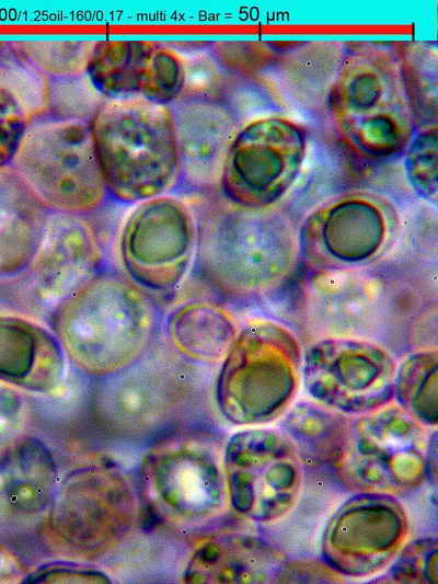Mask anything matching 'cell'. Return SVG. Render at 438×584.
Here are the masks:
<instances>
[{
	"label": "cell",
	"instance_id": "24",
	"mask_svg": "<svg viewBox=\"0 0 438 584\" xmlns=\"http://www.w3.org/2000/svg\"><path fill=\"white\" fill-rule=\"evenodd\" d=\"M397 62L404 93L414 122L436 125L437 117V58L424 45L402 47Z\"/></svg>",
	"mask_w": 438,
	"mask_h": 584
},
{
	"label": "cell",
	"instance_id": "13",
	"mask_svg": "<svg viewBox=\"0 0 438 584\" xmlns=\"http://www.w3.org/2000/svg\"><path fill=\"white\" fill-rule=\"evenodd\" d=\"M306 385L319 401L347 413H369L392 397L394 365L376 346L350 341L315 345L306 358Z\"/></svg>",
	"mask_w": 438,
	"mask_h": 584
},
{
	"label": "cell",
	"instance_id": "35",
	"mask_svg": "<svg viewBox=\"0 0 438 584\" xmlns=\"http://www.w3.org/2000/svg\"><path fill=\"white\" fill-rule=\"evenodd\" d=\"M16 565L14 553L0 540V575L15 570Z\"/></svg>",
	"mask_w": 438,
	"mask_h": 584
},
{
	"label": "cell",
	"instance_id": "23",
	"mask_svg": "<svg viewBox=\"0 0 438 584\" xmlns=\"http://www.w3.org/2000/svg\"><path fill=\"white\" fill-rule=\"evenodd\" d=\"M343 54L335 44L312 43L287 55L279 65L286 88L307 104L326 100Z\"/></svg>",
	"mask_w": 438,
	"mask_h": 584
},
{
	"label": "cell",
	"instance_id": "29",
	"mask_svg": "<svg viewBox=\"0 0 438 584\" xmlns=\"http://www.w3.org/2000/svg\"><path fill=\"white\" fill-rule=\"evenodd\" d=\"M307 406L297 405L288 414L284 422L286 434L313 451H321L332 461L347 420L336 413Z\"/></svg>",
	"mask_w": 438,
	"mask_h": 584
},
{
	"label": "cell",
	"instance_id": "15",
	"mask_svg": "<svg viewBox=\"0 0 438 584\" xmlns=\"http://www.w3.org/2000/svg\"><path fill=\"white\" fill-rule=\"evenodd\" d=\"M103 251L85 215L50 211L38 250L24 273L37 302L55 306L102 270Z\"/></svg>",
	"mask_w": 438,
	"mask_h": 584
},
{
	"label": "cell",
	"instance_id": "25",
	"mask_svg": "<svg viewBox=\"0 0 438 584\" xmlns=\"http://www.w3.org/2000/svg\"><path fill=\"white\" fill-rule=\"evenodd\" d=\"M0 87L14 95L28 122L46 114L48 78L15 49L13 42H0Z\"/></svg>",
	"mask_w": 438,
	"mask_h": 584
},
{
	"label": "cell",
	"instance_id": "30",
	"mask_svg": "<svg viewBox=\"0 0 438 584\" xmlns=\"http://www.w3.org/2000/svg\"><path fill=\"white\" fill-rule=\"evenodd\" d=\"M399 554V553H397ZM438 543L434 537L419 538L402 548L388 577L396 583H437Z\"/></svg>",
	"mask_w": 438,
	"mask_h": 584
},
{
	"label": "cell",
	"instance_id": "8",
	"mask_svg": "<svg viewBox=\"0 0 438 584\" xmlns=\"http://www.w3.org/2000/svg\"><path fill=\"white\" fill-rule=\"evenodd\" d=\"M222 468L228 501L253 522H276L298 502L302 467L298 447L286 433L275 428L237 432L227 443Z\"/></svg>",
	"mask_w": 438,
	"mask_h": 584
},
{
	"label": "cell",
	"instance_id": "1",
	"mask_svg": "<svg viewBox=\"0 0 438 584\" xmlns=\"http://www.w3.org/2000/svg\"><path fill=\"white\" fill-rule=\"evenodd\" d=\"M49 325L79 371L105 379L146 355L160 314L148 291L126 274L101 270L53 306Z\"/></svg>",
	"mask_w": 438,
	"mask_h": 584
},
{
	"label": "cell",
	"instance_id": "22",
	"mask_svg": "<svg viewBox=\"0 0 438 584\" xmlns=\"http://www.w3.org/2000/svg\"><path fill=\"white\" fill-rule=\"evenodd\" d=\"M170 344L181 355L212 363L224 356L232 332L223 312L205 302H187L174 308L164 322Z\"/></svg>",
	"mask_w": 438,
	"mask_h": 584
},
{
	"label": "cell",
	"instance_id": "7",
	"mask_svg": "<svg viewBox=\"0 0 438 584\" xmlns=\"http://www.w3.org/2000/svg\"><path fill=\"white\" fill-rule=\"evenodd\" d=\"M138 495L153 524L180 529L216 518L228 503L217 456L203 445L181 440L158 444L145 455Z\"/></svg>",
	"mask_w": 438,
	"mask_h": 584
},
{
	"label": "cell",
	"instance_id": "26",
	"mask_svg": "<svg viewBox=\"0 0 438 584\" xmlns=\"http://www.w3.org/2000/svg\"><path fill=\"white\" fill-rule=\"evenodd\" d=\"M15 49L47 78L85 73L95 41H18Z\"/></svg>",
	"mask_w": 438,
	"mask_h": 584
},
{
	"label": "cell",
	"instance_id": "17",
	"mask_svg": "<svg viewBox=\"0 0 438 584\" xmlns=\"http://www.w3.org/2000/svg\"><path fill=\"white\" fill-rule=\"evenodd\" d=\"M181 182L197 188L220 182L229 148L240 129L233 112L220 100L178 99L170 105Z\"/></svg>",
	"mask_w": 438,
	"mask_h": 584
},
{
	"label": "cell",
	"instance_id": "12",
	"mask_svg": "<svg viewBox=\"0 0 438 584\" xmlns=\"http://www.w3.org/2000/svg\"><path fill=\"white\" fill-rule=\"evenodd\" d=\"M408 535L407 514L394 496L359 493L331 516L321 549L334 571L368 577L394 560Z\"/></svg>",
	"mask_w": 438,
	"mask_h": 584
},
{
	"label": "cell",
	"instance_id": "3",
	"mask_svg": "<svg viewBox=\"0 0 438 584\" xmlns=\"http://www.w3.org/2000/svg\"><path fill=\"white\" fill-rule=\"evenodd\" d=\"M326 101L341 138L359 154L389 157L412 139L415 122L397 58L389 51L368 44L349 48Z\"/></svg>",
	"mask_w": 438,
	"mask_h": 584
},
{
	"label": "cell",
	"instance_id": "31",
	"mask_svg": "<svg viewBox=\"0 0 438 584\" xmlns=\"http://www.w3.org/2000/svg\"><path fill=\"white\" fill-rule=\"evenodd\" d=\"M406 167L418 188L436 187L437 169V127L426 126L407 145Z\"/></svg>",
	"mask_w": 438,
	"mask_h": 584
},
{
	"label": "cell",
	"instance_id": "6",
	"mask_svg": "<svg viewBox=\"0 0 438 584\" xmlns=\"http://www.w3.org/2000/svg\"><path fill=\"white\" fill-rule=\"evenodd\" d=\"M10 165L50 211L88 215L108 198L89 122H27Z\"/></svg>",
	"mask_w": 438,
	"mask_h": 584
},
{
	"label": "cell",
	"instance_id": "5",
	"mask_svg": "<svg viewBox=\"0 0 438 584\" xmlns=\"http://www.w3.org/2000/svg\"><path fill=\"white\" fill-rule=\"evenodd\" d=\"M429 453L427 426L404 409L389 406L347 421L332 462L349 490L396 496L423 483Z\"/></svg>",
	"mask_w": 438,
	"mask_h": 584
},
{
	"label": "cell",
	"instance_id": "19",
	"mask_svg": "<svg viewBox=\"0 0 438 584\" xmlns=\"http://www.w3.org/2000/svg\"><path fill=\"white\" fill-rule=\"evenodd\" d=\"M105 379L96 406L111 424L148 427L164 422L174 406L176 379L159 360L146 362L142 357Z\"/></svg>",
	"mask_w": 438,
	"mask_h": 584
},
{
	"label": "cell",
	"instance_id": "33",
	"mask_svg": "<svg viewBox=\"0 0 438 584\" xmlns=\"http://www.w3.org/2000/svg\"><path fill=\"white\" fill-rule=\"evenodd\" d=\"M27 415L22 391L0 382V458L23 437Z\"/></svg>",
	"mask_w": 438,
	"mask_h": 584
},
{
	"label": "cell",
	"instance_id": "32",
	"mask_svg": "<svg viewBox=\"0 0 438 584\" xmlns=\"http://www.w3.org/2000/svg\"><path fill=\"white\" fill-rule=\"evenodd\" d=\"M27 122L14 95L0 87V169L11 164Z\"/></svg>",
	"mask_w": 438,
	"mask_h": 584
},
{
	"label": "cell",
	"instance_id": "9",
	"mask_svg": "<svg viewBox=\"0 0 438 584\" xmlns=\"http://www.w3.org/2000/svg\"><path fill=\"white\" fill-rule=\"evenodd\" d=\"M195 249L193 209L170 193L132 205L119 230L125 274L150 291L174 289L187 273Z\"/></svg>",
	"mask_w": 438,
	"mask_h": 584
},
{
	"label": "cell",
	"instance_id": "18",
	"mask_svg": "<svg viewBox=\"0 0 438 584\" xmlns=\"http://www.w3.org/2000/svg\"><path fill=\"white\" fill-rule=\"evenodd\" d=\"M67 356L41 322L0 312V382L23 392L56 393L65 382Z\"/></svg>",
	"mask_w": 438,
	"mask_h": 584
},
{
	"label": "cell",
	"instance_id": "27",
	"mask_svg": "<svg viewBox=\"0 0 438 584\" xmlns=\"http://www.w3.org/2000/svg\"><path fill=\"white\" fill-rule=\"evenodd\" d=\"M436 355L411 357L400 371L397 396L404 410L425 426H436Z\"/></svg>",
	"mask_w": 438,
	"mask_h": 584
},
{
	"label": "cell",
	"instance_id": "10",
	"mask_svg": "<svg viewBox=\"0 0 438 584\" xmlns=\"http://www.w3.org/2000/svg\"><path fill=\"white\" fill-rule=\"evenodd\" d=\"M307 146L306 128L286 116L251 121L229 148L220 179L224 193L241 204L273 202L295 181Z\"/></svg>",
	"mask_w": 438,
	"mask_h": 584
},
{
	"label": "cell",
	"instance_id": "28",
	"mask_svg": "<svg viewBox=\"0 0 438 584\" xmlns=\"http://www.w3.org/2000/svg\"><path fill=\"white\" fill-rule=\"evenodd\" d=\"M105 100L85 73L48 78V103L44 116L60 121L90 122Z\"/></svg>",
	"mask_w": 438,
	"mask_h": 584
},
{
	"label": "cell",
	"instance_id": "20",
	"mask_svg": "<svg viewBox=\"0 0 438 584\" xmlns=\"http://www.w3.org/2000/svg\"><path fill=\"white\" fill-rule=\"evenodd\" d=\"M50 210L11 167L0 169V279L24 274L41 244Z\"/></svg>",
	"mask_w": 438,
	"mask_h": 584
},
{
	"label": "cell",
	"instance_id": "14",
	"mask_svg": "<svg viewBox=\"0 0 438 584\" xmlns=\"http://www.w3.org/2000/svg\"><path fill=\"white\" fill-rule=\"evenodd\" d=\"M85 75L105 99L142 98L171 105L186 78L184 56L153 41H95Z\"/></svg>",
	"mask_w": 438,
	"mask_h": 584
},
{
	"label": "cell",
	"instance_id": "2",
	"mask_svg": "<svg viewBox=\"0 0 438 584\" xmlns=\"http://www.w3.org/2000/svg\"><path fill=\"white\" fill-rule=\"evenodd\" d=\"M107 197L135 205L169 194L181 181L170 105L106 99L89 122Z\"/></svg>",
	"mask_w": 438,
	"mask_h": 584
},
{
	"label": "cell",
	"instance_id": "16",
	"mask_svg": "<svg viewBox=\"0 0 438 584\" xmlns=\"http://www.w3.org/2000/svg\"><path fill=\"white\" fill-rule=\"evenodd\" d=\"M57 485L55 458L36 437H21L0 458V540L4 546L44 519Z\"/></svg>",
	"mask_w": 438,
	"mask_h": 584
},
{
	"label": "cell",
	"instance_id": "11",
	"mask_svg": "<svg viewBox=\"0 0 438 584\" xmlns=\"http://www.w3.org/2000/svg\"><path fill=\"white\" fill-rule=\"evenodd\" d=\"M221 368L217 400L237 425H257L279 417L297 383L298 358L290 342L240 340Z\"/></svg>",
	"mask_w": 438,
	"mask_h": 584
},
{
	"label": "cell",
	"instance_id": "4",
	"mask_svg": "<svg viewBox=\"0 0 438 584\" xmlns=\"http://www.w3.org/2000/svg\"><path fill=\"white\" fill-rule=\"evenodd\" d=\"M137 496L111 461L70 471L57 485L43 519V536L56 553L94 559L118 546L137 518Z\"/></svg>",
	"mask_w": 438,
	"mask_h": 584
},
{
	"label": "cell",
	"instance_id": "21",
	"mask_svg": "<svg viewBox=\"0 0 438 584\" xmlns=\"http://www.w3.org/2000/svg\"><path fill=\"white\" fill-rule=\"evenodd\" d=\"M284 556L266 541L222 534L204 541L183 575L186 583H262L280 573Z\"/></svg>",
	"mask_w": 438,
	"mask_h": 584
},
{
	"label": "cell",
	"instance_id": "34",
	"mask_svg": "<svg viewBox=\"0 0 438 584\" xmlns=\"http://www.w3.org/2000/svg\"><path fill=\"white\" fill-rule=\"evenodd\" d=\"M24 583H111L102 571L68 562L47 563L24 579Z\"/></svg>",
	"mask_w": 438,
	"mask_h": 584
}]
</instances>
